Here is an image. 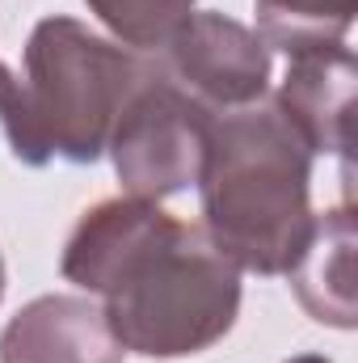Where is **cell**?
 I'll return each mask as SVG.
<instances>
[{
    "instance_id": "obj_7",
    "label": "cell",
    "mask_w": 358,
    "mask_h": 363,
    "mask_svg": "<svg viewBox=\"0 0 358 363\" xmlns=\"http://www.w3.org/2000/svg\"><path fill=\"white\" fill-rule=\"evenodd\" d=\"M97 296L51 291L30 300L0 334V363H122Z\"/></svg>"
},
{
    "instance_id": "obj_5",
    "label": "cell",
    "mask_w": 358,
    "mask_h": 363,
    "mask_svg": "<svg viewBox=\"0 0 358 363\" xmlns=\"http://www.w3.org/2000/svg\"><path fill=\"white\" fill-rule=\"evenodd\" d=\"M156 68L211 114H232L270 97V47L236 17L194 9L156 51Z\"/></svg>"
},
{
    "instance_id": "obj_1",
    "label": "cell",
    "mask_w": 358,
    "mask_h": 363,
    "mask_svg": "<svg viewBox=\"0 0 358 363\" xmlns=\"http://www.w3.org/2000/svg\"><path fill=\"white\" fill-rule=\"evenodd\" d=\"M59 271L97 296L122 351L185 359L211 351L241 317V267L152 199L118 194L89 207L59 258Z\"/></svg>"
},
{
    "instance_id": "obj_4",
    "label": "cell",
    "mask_w": 358,
    "mask_h": 363,
    "mask_svg": "<svg viewBox=\"0 0 358 363\" xmlns=\"http://www.w3.org/2000/svg\"><path fill=\"white\" fill-rule=\"evenodd\" d=\"M211 118V110H202L156 64H148L139 85L122 101L105 144L122 190L161 203L198 186Z\"/></svg>"
},
{
    "instance_id": "obj_6",
    "label": "cell",
    "mask_w": 358,
    "mask_h": 363,
    "mask_svg": "<svg viewBox=\"0 0 358 363\" xmlns=\"http://www.w3.org/2000/svg\"><path fill=\"white\" fill-rule=\"evenodd\" d=\"M287 77L274 93V106L312 148V157H337L350 174V123H354V85L358 64L346 43L312 47L287 55Z\"/></svg>"
},
{
    "instance_id": "obj_10",
    "label": "cell",
    "mask_w": 358,
    "mask_h": 363,
    "mask_svg": "<svg viewBox=\"0 0 358 363\" xmlns=\"http://www.w3.org/2000/svg\"><path fill=\"white\" fill-rule=\"evenodd\" d=\"M89 13L135 55H156L178 26L194 13V0H85Z\"/></svg>"
},
{
    "instance_id": "obj_8",
    "label": "cell",
    "mask_w": 358,
    "mask_h": 363,
    "mask_svg": "<svg viewBox=\"0 0 358 363\" xmlns=\"http://www.w3.org/2000/svg\"><path fill=\"white\" fill-rule=\"evenodd\" d=\"M354 250H358V220L354 203L346 199L337 211H325L312 220L308 245L287 271L295 300L304 313L333 330H354L358 300H354Z\"/></svg>"
},
{
    "instance_id": "obj_11",
    "label": "cell",
    "mask_w": 358,
    "mask_h": 363,
    "mask_svg": "<svg viewBox=\"0 0 358 363\" xmlns=\"http://www.w3.org/2000/svg\"><path fill=\"white\" fill-rule=\"evenodd\" d=\"M287 363H333V359H325V355H291Z\"/></svg>"
},
{
    "instance_id": "obj_2",
    "label": "cell",
    "mask_w": 358,
    "mask_h": 363,
    "mask_svg": "<svg viewBox=\"0 0 358 363\" xmlns=\"http://www.w3.org/2000/svg\"><path fill=\"white\" fill-rule=\"evenodd\" d=\"M207 237L253 274H287L312 233V148L262 97L215 114L198 169Z\"/></svg>"
},
{
    "instance_id": "obj_12",
    "label": "cell",
    "mask_w": 358,
    "mask_h": 363,
    "mask_svg": "<svg viewBox=\"0 0 358 363\" xmlns=\"http://www.w3.org/2000/svg\"><path fill=\"white\" fill-rule=\"evenodd\" d=\"M0 300H4V258H0Z\"/></svg>"
},
{
    "instance_id": "obj_9",
    "label": "cell",
    "mask_w": 358,
    "mask_h": 363,
    "mask_svg": "<svg viewBox=\"0 0 358 363\" xmlns=\"http://www.w3.org/2000/svg\"><path fill=\"white\" fill-rule=\"evenodd\" d=\"M253 9H258L262 43L295 55V51L346 43L358 0H253Z\"/></svg>"
},
{
    "instance_id": "obj_3",
    "label": "cell",
    "mask_w": 358,
    "mask_h": 363,
    "mask_svg": "<svg viewBox=\"0 0 358 363\" xmlns=\"http://www.w3.org/2000/svg\"><path fill=\"white\" fill-rule=\"evenodd\" d=\"M148 60L76 17H42L25 38V72L0 114L21 165H93Z\"/></svg>"
}]
</instances>
